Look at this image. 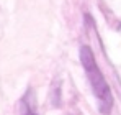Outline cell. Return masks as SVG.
<instances>
[{"instance_id":"cell-1","label":"cell","mask_w":121,"mask_h":115,"mask_svg":"<svg viewBox=\"0 0 121 115\" xmlns=\"http://www.w3.org/2000/svg\"><path fill=\"white\" fill-rule=\"evenodd\" d=\"M80 62L83 66V71L87 74V79L90 82L92 92L98 102V110L101 115H110L113 110V94L110 89V84L106 82V79L100 71L93 51L90 46H80Z\"/></svg>"},{"instance_id":"cell-2","label":"cell","mask_w":121,"mask_h":115,"mask_svg":"<svg viewBox=\"0 0 121 115\" xmlns=\"http://www.w3.org/2000/svg\"><path fill=\"white\" fill-rule=\"evenodd\" d=\"M21 115H39L35 110V105H33V99H31V91L26 92V96L21 99Z\"/></svg>"}]
</instances>
